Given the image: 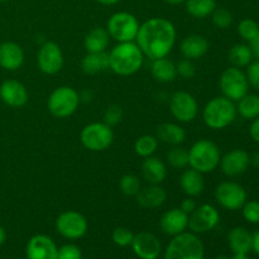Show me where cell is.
I'll return each instance as SVG.
<instances>
[{"mask_svg":"<svg viewBox=\"0 0 259 259\" xmlns=\"http://www.w3.org/2000/svg\"><path fill=\"white\" fill-rule=\"evenodd\" d=\"M5 240H7V232H5L4 228L0 225V247H2L3 244L5 243Z\"/></svg>","mask_w":259,"mask_h":259,"instance_id":"50","label":"cell"},{"mask_svg":"<svg viewBox=\"0 0 259 259\" xmlns=\"http://www.w3.org/2000/svg\"><path fill=\"white\" fill-rule=\"evenodd\" d=\"M89 229L86 218L81 212L68 210L58 215L56 219V230L61 237L68 240H76L82 238Z\"/></svg>","mask_w":259,"mask_h":259,"instance_id":"10","label":"cell"},{"mask_svg":"<svg viewBox=\"0 0 259 259\" xmlns=\"http://www.w3.org/2000/svg\"><path fill=\"white\" fill-rule=\"evenodd\" d=\"M215 199L222 207L235 211L242 209L247 201V191L237 182L224 181L215 189Z\"/></svg>","mask_w":259,"mask_h":259,"instance_id":"11","label":"cell"},{"mask_svg":"<svg viewBox=\"0 0 259 259\" xmlns=\"http://www.w3.org/2000/svg\"><path fill=\"white\" fill-rule=\"evenodd\" d=\"M185 4L187 13L196 19L210 17L217 8L215 0H186Z\"/></svg>","mask_w":259,"mask_h":259,"instance_id":"32","label":"cell"},{"mask_svg":"<svg viewBox=\"0 0 259 259\" xmlns=\"http://www.w3.org/2000/svg\"><path fill=\"white\" fill-rule=\"evenodd\" d=\"M63 62V53L57 43L47 40L40 46L37 53V65L43 73L56 75L62 70Z\"/></svg>","mask_w":259,"mask_h":259,"instance_id":"14","label":"cell"},{"mask_svg":"<svg viewBox=\"0 0 259 259\" xmlns=\"http://www.w3.org/2000/svg\"><path fill=\"white\" fill-rule=\"evenodd\" d=\"M249 134H250V138H252L255 143H259V116L258 118L253 119L249 128Z\"/></svg>","mask_w":259,"mask_h":259,"instance_id":"45","label":"cell"},{"mask_svg":"<svg viewBox=\"0 0 259 259\" xmlns=\"http://www.w3.org/2000/svg\"><path fill=\"white\" fill-rule=\"evenodd\" d=\"M243 218L250 224H259V201L257 200H250L245 201L242 207Z\"/></svg>","mask_w":259,"mask_h":259,"instance_id":"39","label":"cell"},{"mask_svg":"<svg viewBox=\"0 0 259 259\" xmlns=\"http://www.w3.org/2000/svg\"><path fill=\"white\" fill-rule=\"evenodd\" d=\"M169 110L177 121L190 123L197 116L199 104L187 91H176L169 99Z\"/></svg>","mask_w":259,"mask_h":259,"instance_id":"12","label":"cell"},{"mask_svg":"<svg viewBox=\"0 0 259 259\" xmlns=\"http://www.w3.org/2000/svg\"><path fill=\"white\" fill-rule=\"evenodd\" d=\"M136 43L149 60L167 57L176 43V28L166 18H151L139 25Z\"/></svg>","mask_w":259,"mask_h":259,"instance_id":"1","label":"cell"},{"mask_svg":"<svg viewBox=\"0 0 259 259\" xmlns=\"http://www.w3.org/2000/svg\"><path fill=\"white\" fill-rule=\"evenodd\" d=\"M180 51L185 58L199 60L209 51V40L201 34H190L182 39Z\"/></svg>","mask_w":259,"mask_h":259,"instance_id":"22","label":"cell"},{"mask_svg":"<svg viewBox=\"0 0 259 259\" xmlns=\"http://www.w3.org/2000/svg\"><path fill=\"white\" fill-rule=\"evenodd\" d=\"M57 259H82V253L77 245L65 244L58 248Z\"/></svg>","mask_w":259,"mask_h":259,"instance_id":"42","label":"cell"},{"mask_svg":"<svg viewBox=\"0 0 259 259\" xmlns=\"http://www.w3.org/2000/svg\"><path fill=\"white\" fill-rule=\"evenodd\" d=\"M220 222V214L217 207L210 204L197 206L189 215V228L194 234H204L211 232Z\"/></svg>","mask_w":259,"mask_h":259,"instance_id":"13","label":"cell"},{"mask_svg":"<svg viewBox=\"0 0 259 259\" xmlns=\"http://www.w3.org/2000/svg\"><path fill=\"white\" fill-rule=\"evenodd\" d=\"M5 2H9V0H0V3H5Z\"/></svg>","mask_w":259,"mask_h":259,"instance_id":"55","label":"cell"},{"mask_svg":"<svg viewBox=\"0 0 259 259\" xmlns=\"http://www.w3.org/2000/svg\"><path fill=\"white\" fill-rule=\"evenodd\" d=\"M238 33L245 40H252L259 33V24L253 19H243L238 24Z\"/></svg>","mask_w":259,"mask_h":259,"instance_id":"37","label":"cell"},{"mask_svg":"<svg viewBox=\"0 0 259 259\" xmlns=\"http://www.w3.org/2000/svg\"><path fill=\"white\" fill-rule=\"evenodd\" d=\"M28 90L20 81L9 78L0 85V100L10 108H22L28 103Z\"/></svg>","mask_w":259,"mask_h":259,"instance_id":"18","label":"cell"},{"mask_svg":"<svg viewBox=\"0 0 259 259\" xmlns=\"http://www.w3.org/2000/svg\"><path fill=\"white\" fill-rule=\"evenodd\" d=\"M196 207H197V202L195 201L194 197H186V199L181 202L180 209H181L184 212H186L187 215H190L195 209H196Z\"/></svg>","mask_w":259,"mask_h":259,"instance_id":"44","label":"cell"},{"mask_svg":"<svg viewBox=\"0 0 259 259\" xmlns=\"http://www.w3.org/2000/svg\"><path fill=\"white\" fill-rule=\"evenodd\" d=\"M167 162L176 169H185L189 167V151L184 147L174 146L167 152Z\"/></svg>","mask_w":259,"mask_h":259,"instance_id":"34","label":"cell"},{"mask_svg":"<svg viewBox=\"0 0 259 259\" xmlns=\"http://www.w3.org/2000/svg\"><path fill=\"white\" fill-rule=\"evenodd\" d=\"M159 225L164 234L169 237H176L186 232L189 228V215L182 211L180 207H174L162 215Z\"/></svg>","mask_w":259,"mask_h":259,"instance_id":"19","label":"cell"},{"mask_svg":"<svg viewBox=\"0 0 259 259\" xmlns=\"http://www.w3.org/2000/svg\"><path fill=\"white\" fill-rule=\"evenodd\" d=\"M248 78L249 86L254 88L259 91V60H254L247 66V72H245Z\"/></svg>","mask_w":259,"mask_h":259,"instance_id":"43","label":"cell"},{"mask_svg":"<svg viewBox=\"0 0 259 259\" xmlns=\"http://www.w3.org/2000/svg\"><path fill=\"white\" fill-rule=\"evenodd\" d=\"M144 62V55L134 42L118 43L109 53L110 70L119 76H132L138 72Z\"/></svg>","mask_w":259,"mask_h":259,"instance_id":"2","label":"cell"},{"mask_svg":"<svg viewBox=\"0 0 259 259\" xmlns=\"http://www.w3.org/2000/svg\"><path fill=\"white\" fill-rule=\"evenodd\" d=\"M80 139L82 146L91 152L106 151L114 141L111 126L103 123H90L81 131Z\"/></svg>","mask_w":259,"mask_h":259,"instance_id":"8","label":"cell"},{"mask_svg":"<svg viewBox=\"0 0 259 259\" xmlns=\"http://www.w3.org/2000/svg\"><path fill=\"white\" fill-rule=\"evenodd\" d=\"M180 187L189 197H196L202 194L205 189V181L202 174L194 168H185L180 176Z\"/></svg>","mask_w":259,"mask_h":259,"instance_id":"24","label":"cell"},{"mask_svg":"<svg viewBox=\"0 0 259 259\" xmlns=\"http://www.w3.org/2000/svg\"><path fill=\"white\" fill-rule=\"evenodd\" d=\"M58 248L52 238L37 234L30 238L25 247L27 259H57Z\"/></svg>","mask_w":259,"mask_h":259,"instance_id":"17","label":"cell"},{"mask_svg":"<svg viewBox=\"0 0 259 259\" xmlns=\"http://www.w3.org/2000/svg\"><path fill=\"white\" fill-rule=\"evenodd\" d=\"M156 138L158 142L169 144V146H180L186 139V132L181 125L175 123H163L157 128Z\"/></svg>","mask_w":259,"mask_h":259,"instance_id":"26","label":"cell"},{"mask_svg":"<svg viewBox=\"0 0 259 259\" xmlns=\"http://www.w3.org/2000/svg\"><path fill=\"white\" fill-rule=\"evenodd\" d=\"M219 85L223 96L230 99L234 103L247 95L249 90V82H248L245 72L242 71V68L234 67V66L223 71Z\"/></svg>","mask_w":259,"mask_h":259,"instance_id":"9","label":"cell"},{"mask_svg":"<svg viewBox=\"0 0 259 259\" xmlns=\"http://www.w3.org/2000/svg\"><path fill=\"white\" fill-rule=\"evenodd\" d=\"M24 62V51L18 43H0V67L7 71H17Z\"/></svg>","mask_w":259,"mask_h":259,"instance_id":"20","label":"cell"},{"mask_svg":"<svg viewBox=\"0 0 259 259\" xmlns=\"http://www.w3.org/2000/svg\"><path fill=\"white\" fill-rule=\"evenodd\" d=\"M252 250L259 255V229L252 234Z\"/></svg>","mask_w":259,"mask_h":259,"instance_id":"47","label":"cell"},{"mask_svg":"<svg viewBox=\"0 0 259 259\" xmlns=\"http://www.w3.org/2000/svg\"><path fill=\"white\" fill-rule=\"evenodd\" d=\"M111 238H113V242L115 243L116 245H119V247H128V245H131L132 242H133L134 234L131 229H128V228L119 227L114 229Z\"/></svg>","mask_w":259,"mask_h":259,"instance_id":"38","label":"cell"},{"mask_svg":"<svg viewBox=\"0 0 259 259\" xmlns=\"http://www.w3.org/2000/svg\"><path fill=\"white\" fill-rule=\"evenodd\" d=\"M109 40H110V35H109L106 28L95 27L85 35L83 47L88 53L106 52Z\"/></svg>","mask_w":259,"mask_h":259,"instance_id":"25","label":"cell"},{"mask_svg":"<svg viewBox=\"0 0 259 259\" xmlns=\"http://www.w3.org/2000/svg\"><path fill=\"white\" fill-rule=\"evenodd\" d=\"M250 164L255 168H259V152H255L254 154L250 156Z\"/></svg>","mask_w":259,"mask_h":259,"instance_id":"49","label":"cell"},{"mask_svg":"<svg viewBox=\"0 0 259 259\" xmlns=\"http://www.w3.org/2000/svg\"><path fill=\"white\" fill-rule=\"evenodd\" d=\"M212 23L220 29H227L233 23V14L227 8H215L211 14Z\"/></svg>","mask_w":259,"mask_h":259,"instance_id":"36","label":"cell"},{"mask_svg":"<svg viewBox=\"0 0 259 259\" xmlns=\"http://www.w3.org/2000/svg\"><path fill=\"white\" fill-rule=\"evenodd\" d=\"M157 148H158V139L156 138V136H149V134L139 137L134 143V151L142 158L153 156Z\"/></svg>","mask_w":259,"mask_h":259,"instance_id":"33","label":"cell"},{"mask_svg":"<svg viewBox=\"0 0 259 259\" xmlns=\"http://www.w3.org/2000/svg\"><path fill=\"white\" fill-rule=\"evenodd\" d=\"M205 248L197 234L184 232L172 237L164 250V259H204Z\"/></svg>","mask_w":259,"mask_h":259,"instance_id":"5","label":"cell"},{"mask_svg":"<svg viewBox=\"0 0 259 259\" xmlns=\"http://www.w3.org/2000/svg\"><path fill=\"white\" fill-rule=\"evenodd\" d=\"M228 244L233 253L248 254L252 252V234L245 228H233L228 234Z\"/></svg>","mask_w":259,"mask_h":259,"instance_id":"27","label":"cell"},{"mask_svg":"<svg viewBox=\"0 0 259 259\" xmlns=\"http://www.w3.org/2000/svg\"><path fill=\"white\" fill-rule=\"evenodd\" d=\"M237 114V105L234 101L225 96H217L205 105L202 119L210 129L222 131L234 123Z\"/></svg>","mask_w":259,"mask_h":259,"instance_id":"3","label":"cell"},{"mask_svg":"<svg viewBox=\"0 0 259 259\" xmlns=\"http://www.w3.org/2000/svg\"><path fill=\"white\" fill-rule=\"evenodd\" d=\"M215 259H230V258L227 257V255H224V254H220V255H218Z\"/></svg>","mask_w":259,"mask_h":259,"instance_id":"54","label":"cell"},{"mask_svg":"<svg viewBox=\"0 0 259 259\" xmlns=\"http://www.w3.org/2000/svg\"><path fill=\"white\" fill-rule=\"evenodd\" d=\"M232 259H249L248 254H244V253H234Z\"/></svg>","mask_w":259,"mask_h":259,"instance_id":"52","label":"cell"},{"mask_svg":"<svg viewBox=\"0 0 259 259\" xmlns=\"http://www.w3.org/2000/svg\"><path fill=\"white\" fill-rule=\"evenodd\" d=\"M176 71L177 76L185 78V80H190L195 76L196 73V67H195L192 60H189V58H182L179 62L176 63Z\"/></svg>","mask_w":259,"mask_h":259,"instance_id":"40","label":"cell"},{"mask_svg":"<svg viewBox=\"0 0 259 259\" xmlns=\"http://www.w3.org/2000/svg\"><path fill=\"white\" fill-rule=\"evenodd\" d=\"M123 119V109L119 105H110L104 113V123L109 126H114L119 124Z\"/></svg>","mask_w":259,"mask_h":259,"instance_id":"41","label":"cell"},{"mask_svg":"<svg viewBox=\"0 0 259 259\" xmlns=\"http://www.w3.org/2000/svg\"><path fill=\"white\" fill-rule=\"evenodd\" d=\"M222 172L228 177H237L247 172L250 166V156L243 149H233L220 158Z\"/></svg>","mask_w":259,"mask_h":259,"instance_id":"15","label":"cell"},{"mask_svg":"<svg viewBox=\"0 0 259 259\" xmlns=\"http://www.w3.org/2000/svg\"><path fill=\"white\" fill-rule=\"evenodd\" d=\"M96 2L99 3V4H101V5H115V4H118L119 2H120V0H96Z\"/></svg>","mask_w":259,"mask_h":259,"instance_id":"51","label":"cell"},{"mask_svg":"<svg viewBox=\"0 0 259 259\" xmlns=\"http://www.w3.org/2000/svg\"><path fill=\"white\" fill-rule=\"evenodd\" d=\"M119 189L125 196H136L142 189V185L136 175L126 174L119 181Z\"/></svg>","mask_w":259,"mask_h":259,"instance_id":"35","label":"cell"},{"mask_svg":"<svg viewBox=\"0 0 259 259\" xmlns=\"http://www.w3.org/2000/svg\"><path fill=\"white\" fill-rule=\"evenodd\" d=\"M229 62L232 63V66L238 68L247 67L250 62L253 61V53L250 51V47L244 43H237V45L233 46L229 50Z\"/></svg>","mask_w":259,"mask_h":259,"instance_id":"30","label":"cell"},{"mask_svg":"<svg viewBox=\"0 0 259 259\" xmlns=\"http://www.w3.org/2000/svg\"><path fill=\"white\" fill-rule=\"evenodd\" d=\"M151 72L152 76H153L157 81H159V82H172V81L177 77L176 63L167 57L157 58V60L152 61Z\"/></svg>","mask_w":259,"mask_h":259,"instance_id":"28","label":"cell"},{"mask_svg":"<svg viewBox=\"0 0 259 259\" xmlns=\"http://www.w3.org/2000/svg\"><path fill=\"white\" fill-rule=\"evenodd\" d=\"M80 94L71 86H60L51 93L47 100L48 111L58 119L68 118L80 105Z\"/></svg>","mask_w":259,"mask_h":259,"instance_id":"6","label":"cell"},{"mask_svg":"<svg viewBox=\"0 0 259 259\" xmlns=\"http://www.w3.org/2000/svg\"><path fill=\"white\" fill-rule=\"evenodd\" d=\"M220 149L209 139H199L189 151V166L200 174H210L219 166Z\"/></svg>","mask_w":259,"mask_h":259,"instance_id":"4","label":"cell"},{"mask_svg":"<svg viewBox=\"0 0 259 259\" xmlns=\"http://www.w3.org/2000/svg\"><path fill=\"white\" fill-rule=\"evenodd\" d=\"M137 204L144 209H158L167 201V192L159 185L142 187L136 195Z\"/></svg>","mask_w":259,"mask_h":259,"instance_id":"21","label":"cell"},{"mask_svg":"<svg viewBox=\"0 0 259 259\" xmlns=\"http://www.w3.org/2000/svg\"><path fill=\"white\" fill-rule=\"evenodd\" d=\"M142 176L148 184L161 185L167 177V167L158 157H147L142 163Z\"/></svg>","mask_w":259,"mask_h":259,"instance_id":"23","label":"cell"},{"mask_svg":"<svg viewBox=\"0 0 259 259\" xmlns=\"http://www.w3.org/2000/svg\"><path fill=\"white\" fill-rule=\"evenodd\" d=\"M134 254L141 259H157L162 253V244L158 238L149 232L134 234L132 242Z\"/></svg>","mask_w":259,"mask_h":259,"instance_id":"16","label":"cell"},{"mask_svg":"<svg viewBox=\"0 0 259 259\" xmlns=\"http://www.w3.org/2000/svg\"><path fill=\"white\" fill-rule=\"evenodd\" d=\"M93 93L91 91H83V93L80 94V101H85V103H88V101H91L93 100Z\"/></svg>","mask_w":259,"mask_h":259,"instance_id":"48","label":"cell"},{"mask_svg":"<svg viewBox=\"0 0 259 259\" xmlns=\"http://www.w3.org/2000/svg\"><path fill=\"white\" fill-rule=\"evenodd\" d=\"M139 22L133 14L128 12H118L109 18L106 23L110 38L116 42H134L139 30Z\"/></svg>","mask_w":259,"mask_h":259,"instance_id":"7","label":"cell"},{"mask_svg":"<svg viewBox=\"0 0 259 259\" xmlns=\"http://www.w3.org/2000/svg\"><path fill=\"white\" fill-rule=\"evenodd\" d=\"M164 2L172 5H179V4H182V3H185L186 0H164Z\"/></svg>","mask_w":259,"mask_h":259,"instance_id":"53","label":"cell"},{"mask_svg":"<svg viewBox=\"0 0 259 259\" xmlns=\"http://www.w3.org/2000/svg\"><path fill=\"white\" fill-rule=\"evenodd\" d=\"M249 47L253 53V57H254L255 60H259V33L252 40H249Z\"/></svg>","mask_w":259,"mask_h":259,"instance_id":"46","label":"cell"},{"mask_svg":"<svg viewBox=\"0 0 259 259\" xmlns=\"http://www.w3.org/2000/svg\"><path fill=\"white\" fill-rule=\"evenodd\" d=\"M237 113L242 118L253 120L259 116V96L255 94H247L238 100Z\"/></svg>","mask_w":259,"mask_h":259,"instance_id":"31","label":"cell"},{"mask_svg":"<svg viewBox=\"0 0 259 259\" xmlns=\"http://www.w3.org/2000/svg\"><path fill=\"white\" fill-rule=\"evenodd\" d=\"M81 68L86 75H98L110 68L109 53H88L81 61Z\"/></svg>","mask_w":259,"mask_h":259,"instance_id":"29","label":"cell"}]
</instances>
